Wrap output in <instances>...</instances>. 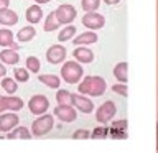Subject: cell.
Wrapping results in <instances>:
<instances>
[{"mask_svg": "<svg viewBox=\"0 0 158 153\" xmlns=\"http://www.w3.org/2000/svg\"><path fill=\"white\" fill-rule=\"evenodd\" d=\"M20 118L17 114H2L0 115V132H12L13 128L18 127Z\"/></svg>", "mask_w": 158, "mask_h": 153, "instance_id": "10", "label": "cell"}, {"mask_svg": "<svg viewBox=\"0 0 158 153\" xmlns=\"http://www.w3.org/2000/svg\"><path fill=\"white\" fill-rule=\"evenodd\" d=\"M48 107H49V101L43 96V94H36V96H33L28 101V109L31 114H35V115H40V117L44 115V112L48 110Z\"/></svg>", "mask_w": 158, "mask_h": 153, "instance_id": "4", "label": "cell"}, {"mask_svg": "<svg viewBox=\"0 0 158 153\" xmlns=\"http://www.w3.org/2000/svg\"><path fill=\"white\" fill-rule=\"evenodd\" d=\"M73 54H74V58H76V61H79V63H92V59H94V53L86 46L76 48Z\"/></svg>", "mask_w": 158, "mask_h": 153, "instance_id": "13", "label": "cell"}, {"mask_svg": "<svg viewBox=\"0 0 158 153\" xmlns=\"http://www.w3.org/2000/svg\"><path fill=\"white\" fill-rule=\"evenodd\" d=\"M54 125V120H53V115L49 114H44V115L38 117L36 120L31 123V132L35 137H43L53 128Z\"/></svg>", "mask_w": 158, "mask_h": 153, "instance_id": "3", "label": "cell"}, {"mask_svg": "<svg viewBox=\"0 0 158 153\" xmlns=\"http://www.w3.org/2000/svg\"><path fill=\"white\" fill-rule=\"evenodd\" d=\"M56 101L59 105H73V94L66 91V89H59L58 94H56Z\"/></svg>", "mask_w": 158, "mask_h": 153, "instance_id": "20", "label": "cell"}, {"mask_svg": "<svg viewBox=\"0 0 158 153\" xmlns=\"http://www.w3.org/2000/svg\"><path fill=\"white\" fill-rule=\"evenodd\" d=\"M25 17L30 23H38L40 18L43 17V10L40 5H31V7L27 8V13H25Z\"/></svg>", "mask_w": 158, "mask_h": 153, "instance_id": "15", "label": "cell"}, {"mask_svg": "<svg viewBox=\"0 0 158 153\" xmlns=\"http://www.w3.org/2000/svg\"><path fill=\"white\" fill-rule=\"evenodd\" d=\"M7 138H10V140H13V138H23V140H28V138H31V133H30V130L27 127H17V128H13V130L8 133Z\"/></svg>", "mask_w": 158, "mask_h": 153, "instance_id": "19", "label": "cell"}, {"mask_svg": "<svg viewBox=\"0 0 158 153\" xmlns=\"http://www.w3.org/2000/svg\"><path fill=\"white\" fill-rule=\"evenodd\" d=\"M128 64L125 61L118 63L115 68H114V76H115L120 82H127L128 81Z\"/></svg>", "mask_w": 158, "mask_h": 153, "instance_id": "17", "label": "cell"}, {"mask_svg": "<svg viewBox=\"0 0 158 153\" xmlns=\"http://www.w3.org/2000/svg\"><path fill=\"white\" fill-rule=\"evenodd\" d=\"M8 5H10V0H0V10L8 8Z\"/></svg>", "mask_w": 158, "mask_h": 153, "instance_id": "34", "label": "cell"}, {"mask_svg": "<svg viewBox=\"0 0 158 153\" xmlns=\"http://www.w3.org/2000/svg\"><path fill=\"white\" fill-rule=\"evenodd\" d=\"M27 69L31 72H40V59L35 56L27 58Z\"/></svg>", "mask_w": 158, "mask_h": 153, "instance_id": "29", "label": "cell"}, {"mask_svg": "<svg viewBox=\"0 0 158 153\" xmlns=\"http://www.w3.org/2000/svg\"><path fill=\"white\" fill-rule=\"evenodd\" d=\"M112 89H114L115 92L120 94L122 97H127V86H125V84H115V86H114Z\"/></svg>", "mask_w": 158, "mask_h": 153, "instance_id": "32", "label": "cell"}, {"mask_svg": "<svg viewBox=\"0 0 158 153\" xmlns=\"http://www.w3.org/2000/svg\"><path fill=\"white\" fill-rule=\"evenodd\" d=\"M84 69L77 61H66L61 68V77L68 84H77L79 79L82 77Z\"/></svg>", "mask_w": 158, "mask_h": 153, "instance_id": "2", "label": "cell"}, {"mask_svg": "<svg viewBox=\"0 0 158 153\" xmlns=\"http://www.w3.org/2000/svg\"><path fill=\"white\" fill-rule=\"evenodd\" d=\"M97 41V33L96 31H86L74 38V44H92Z\"/></svg>", "mask_w": 158, "mask_h": 153, "instance_id": "18", "label": "cell"}, {"mask_svg": "<svg viewBox=\"0 0 158 153\" xmlns=\"http://www.w3.org/2000/svg\"><path fill=\"white\" fill-rule=\"evenodd\" d=\"M35 35H36V30H35L33 27H25V28H22V30L18 31L17 38H18V41L25 43V41H30V39H33Z\"/></svg>", "mask_w": 158, "mask_h": 153, "instance_id": "22", "label": "cell"}, {"mask_svg": "<svg viewBox=\"0 0 158 153\" xmlns=\"http://www.w3.org/2000/svg\"><path fill=\"white\" fill-rule=\"evenodd\" d=\"M5 105H7V110H13V114L20 110L23 107V101L20 97H5Z\"/></svg>", "mask_w": 158, "mask_h": 153, "instance_id": "24", "label": "cell"}, {"mask_svg": "<svg viewBox=\"0 0 158 153\" xmlns=\"http://www.w3.org/2000/svg\"><path fill=\"white\" fill-rule=\"evenodd\" d=\"M46 58H48V63H51V64L63 63L66 59V48L61 46V44H53L46 51Z\"/></svg>", "mask_w": 158, "mask_h": 153, "instance_id": "8", "label": "cell"}, {"mask_svg": "<svg viewBox=\"0 0 158 153\" xmlns=\"http://www.w3.org/2000/svg\"><path fill=\"white\" fill-rule=\"evenodd\" d=\"M106 81L101 76H87L84 77V81L79 84V92L87 94L92 97H99L106 92Z\"/></svg>", "mask_w": 158, "mask_h": 153, "instance_id": "1", "label": "cell"}, {"mask_svg": "<svg viewBox=\"0 0 158 153\" xmlns=\"http://www.w3.org/2000/svg\"><path fill=\"white\" fill-rule=\"evenodd\" d=\"M0 46H8L10 49H13V51H17L20 48V44L13 43V33L10 31L8 28L0 30Z\"/></svg>", "mask_w": 158, "mask_h": 153, "instance_id": "12", "label": "cell"}, {"mask_svg": "<svg viewBox=\"0 0 158 153\" xmlns=\"http://www.w3.org/2000/svg\"><path fill=\"white\" fill-rule=\"evenodd\" d=\"M109 135V128L106 127H97L94 128L92 133H91V138H106Z\"/></svg>", "mask_w": 158, "mask_h": 153, "instance_id": "30", "label": "cell"}, {"mask_svg": "<svg viewBox=\"0 0 158 153\" xmlns=\"http://www.w3.org/2000/svg\"><path fill=\"white\" fill-rule=\"evenodd\" d=\"M53 114L59 118V120H63L66 123L74 122V120H76V117H77V112L74 110L73 107H69V105H58V107H54Z\"/></svg>", "mask_w": 158, "mask_h": 153, "instance_id": "9", "label": "cell"}, {"mask_svg": "<svg viewBox=\"0 0 158 153\" xmlns=\"http://www.w3.org/2000/svg\"><path fill=\"white\" fill-rule=\"evenodd\" d=\"M59 28V22L56 18V13L49 12L48 17L44 18V31H54V30Z\"/></svg>", "mask_w": 158, "mask_h": 153, "instance_id": "21", "label": "cell"}, {"mask_svg": "<svg viewBox=\"0 0 158 153\" xmlns=\"http://www.w3.org/2000/svg\"><path fill=\"white\" fill-rule=\"evenodd\" d=\"M36 5H41V3H46V2H51V0H35Z\"/></svg>", "mask_w": 158, "mask_h": 153, "instance_id": "37", "label": "cell"}, {"mask_svg": "<svg viewBox=\"0 0 158 153\" xmlns=\"http://www.w3.org/2000/svg\"><path fill=\"white\" fill-rule=\"evenodd\" d=\"M5 74H7V69H5V66L0 63V77H5Z\"/></svg>", "mask_w": 158, "mask_h": 153, "instance_id": "35", "label": "cell"}, {"mask_svg": "<svg viewBox=\"0 0 158 153\" xmlns=\"http://www.w3.org/2000/svg\"><path fill=\"white\" fill-rule=\"evenodd\" d=\"M115 112H117L115 104L112 101H106L104 104H101V107L96 110V118H97V122H101V123H107L114 115H115Z\"/></svg>", "mask_w": 158, "mask_h": 153, "instance_id": "6", "label": "cell"}, {"mask_svg": "<svg viewBox=\"0 0 158 153\" xmlns=\"http://www.w3.org/2000/svg\"><path fill=\"white\" fill-rule=\"evenodd\" d=\"M156 130H158V125H156ZM156 148H158V143H156Z\"/></svg>", "mask_w": 158, "mask_h": 153, "instance_id": "38", "label": "cell"}, {"mask_svg": "<svg viewBox=\"0 0 158 153\" xmlns=\"http://www.w3.org/2000/svg\"><path fill=\"white\" fill-rule=\"evenodd\" d=\"M2 87H3L5 92L15 94V92H17V89H18V84H17V81H15V79H12V77H3Z\"/></svg>", "mask_w": 158, "mask_h": 153, "instance_id": "25", "label": "cell"}, {"mask_svg": "<svg viewBox=\"0 0 158 153\" xmlns=\"http://www.w3.org/2000/svg\"><path fill=\"white\" fill-rule=\"evenodd\" d=\"M73 105H76L82 114H91L94 110V104H92L91 99L82 97V96H79V94H73Z\"/></svg>", "mask_w": 158, "mask_h": 153, "instance_id": "11", "label": "cell"}, {"mask_svg": "<svg viewBox=\"0 0 158 153\" xmlns=\"http://www.w3.org/2000/svg\"><path fill=\"white\" fill-rule=\"evenodd\" d=\"M73 138H76V140H79V138H91V132H87V130H76L73 133Z\"/></svg>", "mask_w": 158, "mask_h": 153, "instance_id": "31", "label": "cell"}, {"mask_svg": "<svg viewBox=\"0 0 158 153\" xmlns=\"http://www.w3.org/2000/svg\"><path fill=\"white\" fill-rule=\"evenodd\" d=\"M0 61L5 64H17L20 61V56L13 49H3V51H0Z\"/></svg>", "mask_w": 158, "mask_h": 153, "instance_id": "16", "label": "cell"}, {"mask_svg": "<svg viewBox=\"0 0 158 153\" xmlns=\"http://www.w3.org/2000/svg\"><path fill=\"white\" fill-rule=\"evenodd\" d=\"M7 110V105H5V96H0V112Z\"/></svg>", "mask_w": 158, "mask_h": 153, "instance_id": "33", "label": "cell"}, {"mask_svg": "<svg viewBox=\"0 0 158 153\" xmlns=\"http://www.w3.org/2000/svg\"><path fill=\"white\" fill-rule=\"evenodd\" d=\"M104 2H106L107 5H117L118 2H120V0H104Z\"/></svg>", "mask_w": 158, "mask_h": 153, "instance_id": "36", "label": "cell"}, {"mask_svg": "<svg viewBox=\"0 0 158 153\" xmlns=\"http://www.w3.org/2000/svg\"><path fill=\"white\" fill-rule=\"evenodd\" d=\"M40 81L43 84H46L51 89H58L59 87V77L54 74H40Z\"/></svg>", "mask_w": 158, "mask_h": 153, "instance_id": "23", "label": "cell"}, {"mask_svg": "<svg viewBox=\"0 0 158 153\" xmlns=\"http://www.w3.org/2000/svg\"><path fill=\"white\" fill-rule=\"evenodd\" d=\"M82 25L89 30H99L106 25V18L97 12H91V13H86L82 17Z\"/></svg>", "mask_w": 158, "mask_h": 153, "instance_id": "7", "label": "cell"}, {"mask_svg": "<svg viewBox=\"0 0 158 153\" xmlns=\"http://www.w3.org/2000/svg\"><path fill=\"white\" fill-rule=\"evenodd\" d=\"M99 5H101V0H81V7L86 10L87 13L96 12L99 8Z\"/></svg>", "mask_w": 158, "mask_h": 153, "instance_id": "27", "label": "cell"}, {"mask_svg": "<svg viewBox=\"0 0 158 153\" xmlns=\"http://www.w3.org/2000/svg\"><path fill=\"white\" fill-rule=\"evenodd\" d=\"M17 22H18V15L15 13L13 10H10V8L0 10V23L2 25L10 27V25H15Z\"/></svg>", "mask_w": 158, "mask_h": 153, "instance_id": "14", "label": "cell"}, {"mask_svg": "<svg viewBox=\"0 0 158 153\" xmlns=\"http://www.w3.org/2000/svg\"><path fill=\"white\" fill-rule=\"evenodd\" d=\"M74 33H76V28H74L73 25H68L66 28H63L61 31H59L58 39L59 41H68V39H71L74 36Z\"/></svg>", "mask_w": 158, "mask_h": 153, "instance_id": "26", "label": "cell"}, {"mask_svg": "<svg viewBox=\"0 0 158 153\" xmlns=\"http://www.w3.org/2000/svg\"><path fill=\"white\" fill-rule=\"evenodd\" d=\"M54 13H56V18H58L59 25H69V23L74 22V18H76V8L69 3L59 5Z\"/></svg>", "mask_w": 158, "mask_h": 153, "instance_id": "5", "label": "cell"}, {"mask_svg": "<svg viewBox=\"0 0 158 153\" xmlns=\"http://www.w3.org/2000/svg\"><path fill=\"white\" fill-rule=\"evenodd\" d=\"M28 79H30V72L27 71V68H17L15 69V81L27 82Z\"/></svg>", "mask_w": 158, "mask_h": 153, "instance_id": "28", "label": "cell"}]
</instances>
